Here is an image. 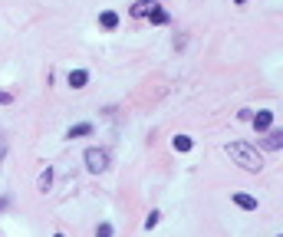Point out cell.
Returning a JSON list of instances; mask_svg holds the SVG:
<instances>
[{
  "instance_id": "9c48e42d",
  "label": "cell",
  "mask_w": 283,
  "mask_h": 237,
  "mask_svg": "<svg viewBox=\"0 0 283 237\" xmlns=\"http://www.w3.org/2000/svg\"><path fill=\"white\" fill-rule=\"evenodd\" d=\"M263 145H267V148H280V145H283V132H280V129L267 132V139H263Z\"/></svg>"
},
{
  "instance_id": "277c9868",
  "label": "cell",
  "mask_w": 283,
  "mask_h": 237,
  "mask_svg": "<svg viewBox=\"0 0 283 237\" xmlns=\"http://www.w3.org/2000/svg\"><path fill=\"white\" fill-rule=\"evenodd\" d=\"M152 7H155V0H135V3H132V17L142 20V17H148V13H152Z\"/></svg>"
},
{
  "instance_id": "7c38bea8",
  "label": "cell",
  "mask_w": 283,
  "mask_h": 237,
  "mask_svg": "<svg viewBox=\"0 0 283 237\" xmlns=\"http://www.w3.org/2000/svg\"><path fill=\"white\" fill-rule=\"evenodd\" d=\"M148 20H152V23H168V13H165L162 7L155 3V7H152V13H148Z\"/></svg>"
},
{
  "instance_id": "4fadbf2b",
  "label": "cell",
  "mask_w": 283,
  "mask_h": 237,
  "mask_svg": "<svg viewBox=\"0 0 283 237\" xmlns=\"http://www.w3.org/2000/svg\"><path fill=\"white\" fill-rule=\"evenodd\" d=\"M96 237H112V224H99L96 227Z\"/></svg>"
},
{
  "instance_id": "8fae6325",
  "label": "cell",
  "mask_w": 283,
  "mask_h": 237,
  "mask_svg": "<svg viewBox=\"0 0 283 237\" xmlns=\"http://www.w3.org/2000/svg\"><path fill=\"white\" fill-rule=\"evenodd\" d=\"M174 151H191V139H188V135H174Z\"/></svg>"
},
{
  "instance_id": "6da1fadb",
  "label": "cell",
  "mask_w": 283,
  "mask_h": 237,
  "mask_svg": "<svg viewBox=\"0 0 283 237\" xmlns=\"http://www.w3.org/2000/svg\"><path fill=\"white\" fill-rule=\"evenodd\" d=\"M224 151H227L230 162H237L244 172H260V168H263L260 151L254 148V145H247V142H227V145H224Z\"/></svg>"
},
{
  "instance_id": "2e32d148",
  "label": "cell",
  "mask_w": 283,
  "mask_h": 237,
  "mask_svg": "<svg viewBox=\"0 0 283 237\" xmlns=\"http://www.w3.org/2000/svg\"><path fill=\"white\" fill-rule=\"evenodd\" d=\"M3 151H7V142H3V135H0V162H3Z\"/></svg>"
},
{
  "instance_id": "5bb4252c",
  "label": "cell",
  "mask_w": 283,
  "mask_h": 237,
  "mask_svg": "<svg viewBox=\"0 0 283 237\" xmlns=\"http://www.w3.org/2000/svg\"><path fill=\"white\" fill-rule=\"evenodd\" d=\"M155 224H158V211H152V214L145 217V227H148V231H152V227H155Z\"/></svg>"
},
{
  "instance_id": "7a4b0ae2",
  "label": "cell",
  "mask_w": 283,
  "mask_h": 237,
  "mask_svg": "<svg viewBox=\"0 0 283 237\" xmlns=\"http://www.w3.org/2000/svg\"><path fill=\"white\" fill-rule=\"evenodd\" d=\"M86 168L89 172H106V168H109V155H106V151L102 148H86Z\"/></svg>"
},
{
  "instance_id": "ac0fdd59",
  "label": "cell",
  "mask_w": 283,
  "mask_h": 237,
  "mask_svg": "<svg viewBox=\"0 0 283 237\" xmlns=\"http://www.w3.org/2000/svg\"><path fill=\"white\" fill-rule=\"evenodd\" d=\"M53 237H63V234H53Z\"/></svg>"
},
{
  "instance_id": "e0dca14e",
  "label": "cell",
  "mask_w": 283,
  "mask_h": 237,
  "mask_svg": "<svg viewBox=\"0 0 283 237\" xmlns=\"http://www.w3.org/2000/svg\"><path fill=\"white\" fill-rule=\"evenodd\" d=\"M234 3H247V0H234Z\"/></svg>"
},
{
  "instance_id": "30bf717a",
  "label": "cell",
  "mask_w": 283,
  "mask_h": 237,
  "mask_svg": "<svg viewBox=\"0 0 283 237\" xmlns=\"http://www.w3.org/2000/svg\"><path fill=\"white\" fill-rule=\"evenodd\" d=\"M40 191H50V184H53V168H46V172H40Z\"/></svg>"
},
{
  "instance_id": "9a60e30c",
  "label": "cell",
  "mask_w": 283,
  "mask_h": 237,
  "mask_svg": "<svg viewBox=\"0 0 283 237\" xmlns=\"http://www.w3.org/2000/svg\"><path fill=\"white\" fill-rule=\"evenodd\" d=\"M10 102H13L10 92H0V106H10Z\"/></svg>"
},
{
  "instance_id": "8992f818",
  "label": "cell",
  "mask_w": 283,
  "mask_h": 237,
  "mask_svg": "<svg viewBox=\"0 0 283 237\" xmlns=\"http://www.w3.org/2000/svg\"><path fill=\"white\" fill-rule=\"evenodd\" d=\"M86 83H89V73H86V69H73V73H69V86H73V89H83Z\"/></svg>"
},
{
  "instance_id": "3957f363",
  "label": "cell",
  "mask_w": 283,
  "mask_h": 237,
  "mask_svg": "<svg viewBox=\"0 0 283 237\" xmlns=\"http://www.w3.org/2000/svg\"><path fill=\"white\" fill-rule=\"evenodd\" d=\"M251 118H254V129L257 132H267L273 125V112L270 109H263V112H257V116H251Z\"/></svg>"
},
{
  "instance_id": "ba28073f",
  "label": "cell",
  "mask_w": 283,
  "mask_h": 237,
  "mask_svg": "<svg viewBox=\"0 0 283 237\" xmlns=\"http://www.w3.org/2000/svg\"><path fill=\"white\" fill-rule=\"evenodd\" d=\"M89 132H92V125H89V122H79V125H69L66 139H83V135H89Z\"/></svg>"
},
{
  "instance_id": "5b68a950",
  "label": "cell",
  "mask_w": 283,
  "mask_h": 237,
  "mask_svg": "<svg viewBox=\"0 0 283 237\" xmlns=\"http://www.w3.org/2000/svg\"><path fill=\"white\" fill-rule=\"evenodd\" d=\"M99 27H106V30H115V27H119V13H115V10L99 13Z\"/></svg>"
},
{
  "instance_id": "52a82bcc",
  "label": "cell",
  "mask_w": 283,
  "mask_h": 237,
  "mask_svg": "<svg viewBox=\"0 0 283 237\" xmlns=\"http://www.w3.org/2000/svg\"><path fill=\"white\" fill-rule=\"evenodd\" d=\"M234 205L244 207V211H257V198H251V194H234Z\"/></svg>"
}]
</instances>
